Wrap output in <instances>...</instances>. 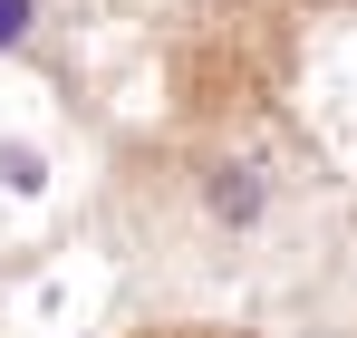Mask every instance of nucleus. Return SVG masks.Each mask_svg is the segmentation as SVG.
Segmentation results:
<instances>
[{"mask_svg":"<svg viewBox=\"0 0 357 338\" xmlns=\"http://www.w3.org/2000/svg\"><path fill=\"white\" fill-rule=\"evenodd\" d=\"M20 29H29V0H0V49H10Z\"/></svg>","mask_w":357,"mask_h":338,"instance_id":"f257e3e1","label":"nucleus"}]
</instances>
